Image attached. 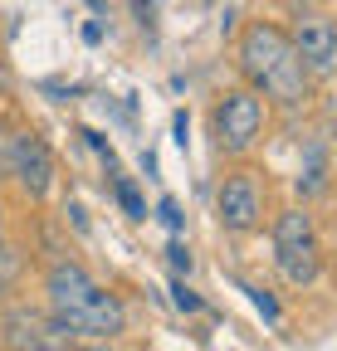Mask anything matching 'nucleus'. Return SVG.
<instances>
[{
  "mask_svg": "<svg viewBox=\"0 0 337 351\" xmlns=\"http://www.w3.org/2000/svg\"><path fill=\"white\" fill-rule=\"evenodd\" d=\"M45 298H49V317L69 327L78 341H113L128 327L122 302L108 288H98L93 274L78 269V263H54L45 274Z\"/></svg>",
  "mask_w": 337,
  "mask_h": 351,
  "instance_id": "obj_1",
  "label": "nucleus"
},
{
  "mask_svg": "<svg viewBox=\"0 0 337 351\" xmlns=\"http://www.w3.org/2000/svg\"><path fill=\"white\" fill-rule=\"evenodd\" d=\"M240 69H244L249 88H255L259 98H274L283 108H299L308 98V69H303L299 49H293V39L279 25H269V20L244 25V34H240Z\"/></svg>",
  "mask_w": 337,
  "mask_h": 351,
  "instance_id": "obj_2",
  "label": "nucleus"
},
{
  "mask_svg": "<svg viewBox=\"0 0 337 351\" xmlns=\"http://www.w3.org/2000/svg\"><path fill=\"white\" fill-rule=\"evenodd\" d=\"M210 132H216V147L225 156H244L264 137V98L255 88H230L210 112Z\"/></svg>",
  "mask_w": 337,
  "mask_h": 351,
  "instance_id": "obj_3",
  "label": "nucleus"
},
{
  "mask_svg": "<svg viewBox=\"0 0 337 351\" xmlns=\"http://www.w3.org/2000/svg\"><path fill=\"white\" fill-rule=\"evenodd\" d=\"M274 263L293 288L318 278V234H313L308 210H283L274 219Z\"/></svg>",
  "mask_w": 337,
  "mask_h": 351,
  "instance_id": "obj_4",
  "label": "nucleus"
},
{
  "mask_svg": "<svg viewBox=\"0 0 337 351\" xmlns=\"http://www.w3.org/2000/svg\"><path fill=\"white\" fill-rule=\"evenodd\" d=\"M216 215H220V225L235 230V234H249L259 225V215H264V191H259V176L255 171H230L220 191H216Z\"/></svg>",
  "mask_w": 337,
  "mask_h": 351,
  "instance_id": "obj_5",
  "label": "nucleus"
},
{
  "mask_svg": "<svg viewBox=\"0 0 337 351\" xmlns=\"http://www.w3.org/2000/svg\"><path fill=\"white\" fill-rule=\"evenodd\" d=\"M10 176L20 181V191L30 200H45L49 186H54V156L49 147L34 137V132H15V142H10Z\"/></svg>",
  "mask_w": 337,
  "mask_h": 351,
  "instance_id": "obj_6",
  "label": "nucleus"
},
{
  "mask_svg": "<svg viewBox=\"0 0 337 351\" xmlns=\"http://www.w3.org/2000/svg\"><path fill=\"white\" fill-rule=\"evenodd\" d=\"M288 39H293V49H299L308 73H327L337 64V25L332 20L308 15V20H299V29H293Z\"/></svg>",
  "mask_w": 337,
  "mask_h": 351,
  "instance_id": "obj_7",
  "label": "nucleus"
},
{
  "mask_svg": "<svg viewBox=\"0 0 337 351\" xmlns=\"http://www.w3.org/2000/svg\"><path fill=\"white\" fill-rule=\"evenodd\" d=\"M327 186V161H323V142H313L308 147V166H303V176H299V191L303 195H318Z\"/></svg>",
  "mask_w": 337,
  "mask_h": 351,
  "instance_id": "obj_8",
  "label": "nucleus"
},
{
  "mask_svg": "<svg viewBox=\"0 0 337 351\" xmlns=\"http://www.w3.org/2000/svg\"><path fill=\"white\" fill-rule=\"evenodd\" d=\"M113 191H117V200H122V210H128L132 219H147V200L137 195V186L128 181V176H117V181H113Z\"/></svg>",
  "mask_w": 337,
  "mask_h": 351,
  "instance_id": "obj_9",
  "label": "nucleus"
},
{
  "mask_svg": "<svg viewBox=\"0 0 337 351\" xmlns=\"http://www.w3.org/2000/svg\"><path fill=\"white\" fill-rule=\"evenodd\" d=\"M172 302L181 307V313H200V307H205V302H200V298H196V293H191V288H186L181 278L172 283Z\"/></svg>",
  "mask_w": 337,
  "mask_h": 351,
  "instance_id": "obj_10",
  "label": "nucleus"
},
{
  "mask_svg": "<svg viewBox=\"0 0 337 351\" xmlns=\"http://www.w3.org/2000/svg\"><path fill=\"white\" fill-rule=\"evenodd\" d=\"M244 293H249V302H255V307H259V313H264L269 322H279V302H274L264 288H249V283H244Z\"/></svg>",
  "mask_w": 337,
  "mask_h": 351,
  "instance_id": "obj_11",
  "label": "nucleus"
},
{
  "mask_svg": "<svg viewBox=\"0 0 337 351\" xmlns=\"http://www.w3.org/2000/svg\"><path fill=\"white\" fill-rule=\"evenodd\" d=\"M166 254H172V269H176V274H191V249H186L181 239H172V249H166Z\"/></svg>",
  "mask_w": 337,
  "mask_h": 351,
  "instance_id": "obj_12",
  "label": "nucleus"
},
{
  "mask_svg": "<svg viewBox=\"0 0 337 351\" xmlns=\"http://www.w3.org/2000/svg\"><path fill=\"white\" fill-rule=\"evenodd\" d=\"M10 142H15V132L0 127V176H10Z\"/></svg>",
  "mask_w": 337,
  "mask_h": 351,
  "instance_id": "obj_13",
  "label": "nucleus"
},
{
  "mask_svg": "<svg viewBox=\"0 0 337 351\" xmlns=\"http://www.w3.org/2000/svg\"><path fill=\"white\" fill-rule=\"evenodd\" d=\"M161 219H166L172 230H181V210H176V200H161Z\"/></svg>",
  "mask_w": 337,
  "mask_h": 351,
  "instance_id": "obj_14",
  "label": "nucleus"
},
{
  "mask_svg": "<svg viewBox=\"0 0 337 351\" xmlns=\"http://www.w3.org/2000/svg\"><path fill=\"white\" fill-rule=\"evenodd\" d=\"M172 132H176V147H186V132H191L186 112H176V117H172Z\"/></svg>",
  "mask_w": 337,
  "mask_h": 351,
  "instance_id": "obj_15",
  "label": "nucleus"
},
{
  "mask_svg": "<svg viewBox=\"0 0 337 351\" xmlns=\"http://www.w3.org/2000/svg\"><path fill=\"white\" fill-rule=\"evenodd\" d=\"M89 5H93V10H98V5H103V0H89Z\"/></svg>",
  "mask_w": 337,
  "mask_h": 351,
  "instance_id": "obj_16",
  "label": "nucleus"
}]
</instances>
